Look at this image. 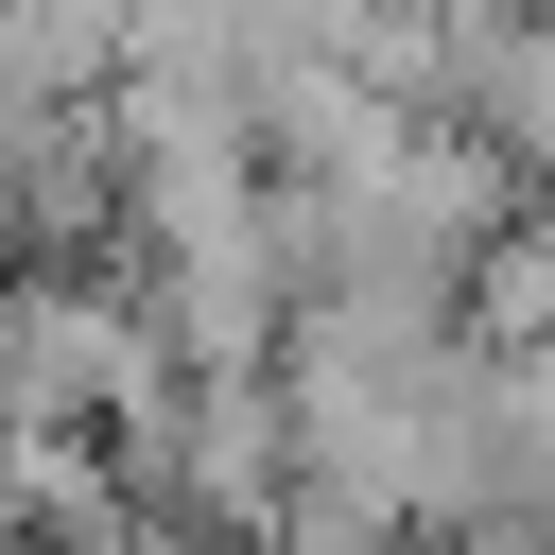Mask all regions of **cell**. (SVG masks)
Segmentation results:
<instances>
[{
  "label": "cell",
  "instance_id": "1",
  "mask_svg": "<svg viewBox=\"0 0 555 555\" xmlns=\"http://www.w3.org/2000/svg\"><path fill=\"white\" fill-rule=\"evenodd\" d=\"M451 295H468V347H555V208H503Z\"/></svg>",
  "mask_w": 555,
  "mask_h": 555
}]
</instances>
